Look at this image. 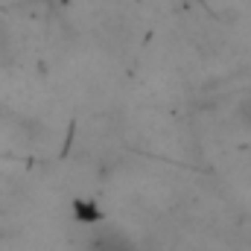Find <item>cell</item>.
Returning a JSON list of instances; mask_svg holds the SVG:
<instances>
[{
  "label": "cell",
  "instance_id": "1",
  "mask_svg": "<svg viewBox=\"0 0 251 251\" xmlns=\"http://www.w3.org/2000/svg\"><path fill=\"white\" fill-rule=\"evenodd\" d=\"M94 251H137L131 246V240H126V237H100L97 243H94Z\"/></svg>",
  "mask_w": 251,
  "mask_h": 251
}]
</instances>
